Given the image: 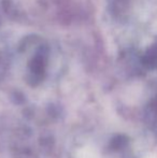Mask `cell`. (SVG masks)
Returning a JSON list of instances; mask_svg holds the SVG:
<instances>
[{
	"label": "cell",
	"instance_id": "6da1fadb",
	"mask_svg": "<svg viewBox=\"0 0 157 158\" xmlns=\"http://www.w3.org/2000/svg\"><path fill=\"white\" fill-rule=\"evenodd\" d=\"M143 61L147 68H157V40L145 53Z\"/></svg>",
	"mask_w": 157,
	"mask_h": 158
}]
</instances>
